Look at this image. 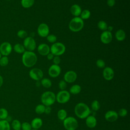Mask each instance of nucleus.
<instances>
[{
    "label": "nucleus",
    "instance_id": "4",
    "mask_svg": "<svg viewBox=\"0 0 130 130\" xmlns=\"http://www.w3.org/2000/svg\"><path fill=\"white\" fill-rule=\"evenodd\" d=\"M83 26V20L79 17H75L71 20L69 24V29L73 32H78L81 30Z\"/></svg>",
    "mask_w": 130,
    "mask_h": 130
},
{
    "label": "nucleus",
    "instance_id": "48",
    "mask_svg": "<svg viewBox=\"0 0 130 130\" xmlns=\"http://www.w3.org/2000/svg\"><path fill=\"white\" fill-rule=\"evenodd\" d=\"M31 130H38V129H32Z\"/></svg>",
    "mask_w": 130,
    "mask_h": 130
},
{
    "label": "nucleus",
    "instance_id": "28",
    "mask_svg": "<svg viewBox=\"0 0 130 130\" xmlns=\"http://www.w3.org/2000/svg\"><path fill=\"white\" fill-rule=\"evenodd\" d=\"M57 117L60 120H63L67 117V112L64 109H60L57 112Z\"/></svg>",
    "mask_w": 130,
    "mask_h": 130
},
{
    "label": "nucleus",
    "instance_id": "8",
    "mask_svg": "<svg viewBox=\"0 0 130 130\" xmlns=\"http://www.w3.org/2000/svg\"><path fill=\"white\" fill-rule=\"evenodd\" d=\"M23 46L27 51H32L36 48V43L35 39L31 37H27L23 41Z\"/></svg>",
    "mask_w": 130,
    "mask_h": 130
},
{
    "label": "nucleus",
    "instance_id": "46",
    "mask_svg": "<svg viewBox=\"0 0 130 130\" xmlns=\"http://www.w3.org/2000/svg\"><path fill=\"white\" fill-rule=\"evenodd\" d=\"M113 27L112 26H108L107 30L111 32V31L113 30Z\"/></svg>",
    "mask_w": 130,
    "mask_h": 130
},
{
    "label": "nucleus",
    "instance_id": "37",
    "mask_svg": "<svg viewBox=\"0 0 130 130\" xmlns=\"http://www.w3.org/2000/svg\"><path fill=\"white\" fill-rule=\"evenodd\" d=\"M22 130H31L32 127L31 124L27 122H24L21 124V127Z\"/></svg>",
    "mask_w": 130,
    "mask_h": 130
},
{
    "label": "nucleus",
    "instance_id": "24",
    "mask_svg": "<svg viewBox=\"0 0 130 130\" xmlns=\"http://www.w3.org/2000/svg\"><path fill=\"white\" fill-rule=\"evenodd\" d=\"M81 91V87L78 84L72 85L70 89V92L73 94H77Z\"/></svg>",
    "mask_w": 130,
    "mask_h": 130
},
{
    "label": "nucleus",
    "instance_id": "50",
    "mask_svg": "<svg viewBox=\"0 0 130 130\" xmlns=\"http://www.w3.org/2000/svg\"><path fill=\"white\" fill-rule=\"evenodd\" d=\"M0 120H1V119H0Z\"/></svg>",
    "mask_w": 130,
    "mask_h": 130
},
{
    "label": "nucleus",
    "instance_id": "7",
    "mask_svg": "<svg viewBox=\"0 0 130 130\" xmlns=\"http://www.w3.org/2000/svg\"><path fill=\"white\" fill-rule=\"evenodd\" d=\"M70 99V93L66 90H60L56 95V100L58 103L65 104Z\"/></svg>",
    "mask_w": 130,
    "mask_h": 130
},
{
    "label": "nucleus",
    "instance_id": "12",
    "mask_svg": "<svg viewBox=\"0 0 130 130\" xmlns=\"http://www.w3.org/2000/svg\"><path fill=\"white\" fill-rule=\"evenodd\" d=\"M61 73V68L59 65L52 64L48 69L49 75L52 78H56L58 77Z\"/></svg>",
    "mask_w": 130,
    "mask_h": 130
},
{
    "label": "nucleus",
    "instance_id": "20",
    "mask_svg": "<svg viewBox=\"0 0 130 130\" xmlns=\"http://www.w3.org/2000/svg\"><path fill=\"white\" fill-rule=\"evenodd\" d=\"M70 11L73 15L75 16V17H78L80 15L82 10L81 7L78 5L74 4L71 6Z\"/></svg>",
    "mask_w": 130,
    "mask_h": 130
},
{
    "label": "nucleus",
    "instance_id": "29",
    "mask_svg": "<svg viewBox=\"0 0 130 130\" xmlns=\"http://www.w3.org/2000/svg\"><path fill=\"white\" fill-rule=\"evenodd\" d=\"M46 106L43 104H39L35 108V112L38 114H42L45 112Z\"/></svg>",
    "mask_w": 130,
    "mask_h": 130
},
{
    "label": "nucleus",
    "instance_id": "26",
    "mask_svg": "<svg viewBox=\"0 0 130 130\" xmlns=\"http://www.w3.org/2000/svg\"><path fill=\"white\" fill-rule=\"evenodd\" d=\"M41 83L42 86L45 88H49L52 85V82L50 79L48 78H42L41 81Z\"/></svg>",
    "mask_w": 130,
    "mask_h": 130
},
{
    "label": "nucleus",
    "instance_id": "43",
    "mask_svg": "<svg viewBox=\"0 0 130 130\" xmlns=\"http://www.w3.org/2000/svg\"><path fill=\"white\" fill-rule=\"evenodd\" d=\"M51 111V108H50V106H46L44 113H45L46 114H49L50 113Z\"/></svg>",
    "mask_w": 130,
    "mask_h": 130
},
{
    "label": "nucleus",
    "instance_id": "16",
    "mask_svg": "<svg viewBox=\"0 0 130 130\" xmlns=\"http://www.w3.org/2000/svg\"><path fill=\"white\" fill-rule=\"evenodd\" d=\"M105 118L108 121L112 122L117 120L118 118V115L116 111L113 110H110L106 113L105 115Z\"/></svg>",
    "mask_w": 130,
    "mask_h": 130
},
{
    "label": "nucleus",
    "instance_id": "6",
    "mask_svg": "<svg viewBox=\"0 0 130 130\" xmlns=\"http://www.w3.org/2000/svg\"><path fill=\"white\" fill-rule=\"evenodd\" d=\"M63 124L67 130H76L78 126L77 119L72 116L66 117L63 120Z\"/></svg>",
    "mask_w": 130,
    "mask_h": 130
},
{
    "label": "nucleus",
    "instance_id": "23",
    "mask_svg": "<svg viewBox=\"0 0 130 130\" xmlns=\"http://www.w3.org/2000/svg\"><path fill=\"white\" fill-rule=\"evenodd\" d=\"M13 49L15 52L19 54L23 53L25 51V49L23 45L19 43L16 44L14 46Z\"/></svg>",
    "mask_w": 130,
    "mask_h": 130
},
{
    "label": "nucleus",
    "instance_id": "38",
    "mask_svg": "<svg viewBox=\"0 0 130 130\" xmlns=\"http://www.w3.org/2000/svg\"><path fill=\"white\" fill-rule=\"evenodd\" d=\"M96 65L99 68H104L105 67V62L102 59H99L96 61Z\"/></svg>",
    "mask_w": 130,
    "mask_h": 130
},
{
    "label": "nucleus",
    "instance_id": "11",
    "mask_svg": "<svg viewBox=\"0 0 130 130\" xmlns=\"http://www.w3.org/2000/svg\"><path fill=\"white\" fill-rule=\"evenodd\" d=\"M37 32L39 36L41 37H46L49 33V28L47 24L44 23H41L38 27Z\"/></svg>",
    "mask_w": 130,
    "mask_h": 130
},
{
    "label": "nucleus",
    "instance_id": "42",
    "mask_svg": "<svg viewBox=\"0 0 130 130\" xmlns=\"http://www.w3.org/2000/svg\"><path fill=\"white\" fill-rule=\"evenodd\" d=\"M107 4L109 7H112L115 4V0H107Z\"/></svg>",
    "mask_w": 130,
    "mask_h": 130
},
{
    "label": "nucleus",
    "instance_id": "17",
    "mask_svg": "<svg viewBox=\"0 0 130 130\" xmlns=\"http://www.w3.org/2000/svg\"><path fill=\"white\" fill-rule=\"evenodd\" d=\"M38 53L42 56H47L50 52L49 46L45 43L40 44L37 48Z\"/></svg>",
    "mask_w": 130,
    "mask_h": 130
},
{
    "label": "nucleus",
    "instance_id": "45",
    "mask_svg": "<svg viewBox=\"0 0 130 130\" xmlns=\"http://www.w3.org/2000/svg\"><path fill=\"white\" fill-rule=\"evenodd\" d=\"M3 82H4L3 78V77L0 75V87L3 85Z\"/></svg>",
    "mask_w": 130,
    "mask_h": 130
},
{
    "label": "nucleus",
    "instance_id": "33",
    "mask_svg": "<svg viewBox=\"0 0 130 130\" xmlns=\"http://www.w3.org/2000/svg\"><path fill=\"white\" fill-rule=\"evenodd\" d=\"M9 63V59L8 56H3L0 58V66L2 67H5L8 65Z\"/></svg>",
    "mask_w": 130,
    "mask_h": 130
},
{
    "label": "nucleus",
    "instance_id": "41",
    "mask_svg": "<svg viewBox=\"0 0 130 130\" xmlns=\"http://www.w3.org/2000/svg\"><path fill=\"white\" fill-rule=\"evenodd\" d=\"M61 61V59L59 56H54L53 58V62L54 64L58 65Z\"/></svg>",
    "mask_w": 130,
    "mask_h": 130
},
{
    "label": "nucleus",
    "instance_id": "49",
    "mask_svg": "<svg viewBox=\"0 0 130 130\" xmlns=\"http://www.w3.org/2000/svg\"><path fill=\"white\" fill-rule=\"evenodd\" d=\"M7 1H11V0H7Z\"/></svg>",
    "mask_w": 130,
    "mask_h": 130
},
{
    "label": "nucleus",
    "instance_id": "44",
    "mask_svg": "<svg viewBox=\"0 0 130 130\" xmlns=\"http://www.w3.org/2000/svg\"><path fill=\"white\" fill-rule=\"evenodd\" d=\"M54 56V55H53L51 53H49V54H48L47 55V59H48V60H49L53 59V58Z\"/></svg>",
    "mask_w": 130,
    "mask_h": 130
},
{
    "label": "nucleus",
    "instance_id": "25",
    "mask_svg": "<svg viewBox=\"0 0 130 130\" xmlns=\"http://www.w3.org/2000/svg\"><path fill=\"white\" fill-rule=\"evenodd\" d=\"M35 3V0H21V6L24 8H29L31 7Z\"/></svg>",
    "mask_w": 130,
    "mask_h": 130
},
{
    "label": "nucleus",
    "instance_id": "40",
    "mask_svg": "<svg viewBox=\"0 0 130 130\" xmlns=\"http://www.w3.org/2000/svg\"><path fill=\"white\" fill-rule=\"evenodd\" d=\"M127 110L124 108H122L119 110L118 115H119L121 117H124L127 115Z\"/></svg>",
    "mask_w": 130,
    "mask_h": 130
},
{
    "label": "nucleus",
    "instance_id": "36",
    "mask_svg": "<svg viewBox=\"0 0 130 130\" xmlns=\"http://www.w3.org/2000/svg\"><path fill=\"white\" fill-rule=\"evenodd\" d=\"M46 37H47V40L51 43H54L56 42L57 40L56 36L53 34L48 35Z\"/></svg>",
    "mask_w": 130,
    "mask_h": 130
},
{
    "label": "nucleus",
    "instance_id": "30",
    "mask_svg": "<svg viewBox=\"0 0 130 130\" xmlns=\"http://www.w3.org/2000/svg\"><path fill=\"white\" fill-rule=\"evenodd\" d=\"M91 13L88 10H84L81 11V13L80 14V18L82 19H88L90 16Z\"/></svg>",
    "mask_w": 130,
    "mask_h": 130
},
{
    "label": "nucleus",
    "instance_id": "1",
    "mask_svg": "<svg viewBox=\"0 0 130 130\" xmlns=\"http://www.w3.org/2000/svg\"><path fill=\"white\" fill-rule=\"evenodd\" d=\"M37 61V56L33 51H25L22 56V62L27 68H30L36 64Z\"/></svg>",
    "mask_w": 130,
    "mask_h": 130
},
{
    "label": "nucleus",
    "instance_id": "39",
    "mask_svg": "<svg viewBox=\"0 0 130 130\" xmlns=\"http://www.w3.org/2000/svg\"><path fill=\"white\" fill-rule=\"evenodd\" d=\"M58 86L61 90H64L67 87V82L63 80H60L58 83Z\"/></svg>",
    "mask_w": 130,
    "mask_h": 130
},
{
    "label": "nucleus",
    "instance_id": "35",
    "mask_svg": "<svg viewBox=\"0 0 130 130\" xmlns=\"http://www.w3.org/2000/svg\"><path fill=\"white\" fill-rule=\"evenodd\" d=\"M17 35L19 38L21 39H25V38L27 37V33L25 30L23 29H21L17 32Z\"/></svg>",
    "mask_w": 130,
    "mask_h": 130
},
{
    "label": "nucleus",
    "instance_id": "31",
    "mask_svg": "<svg viewBox=\"0 0 130 130\" xmlns=\"http://www.w3.org/2000/svg\"><path fill=\"white\" fill-rule=\"evenodd\" d=\"M8 116V112L5 108H0V119L5 120L6 119Z\"/></svg>",
    "mask_w": 130,
    "mask_h": 130
},
{
    "label": "nucleus",
    "instance_id": "27",
    "mask_svg": "<svg viewBox=\"0 0 130 130\" xmlns=\"http://www.w3.org/2000/svg\"><path fill=\"white\" fill-rule=\"evenodd\" d=\"M11 126L14 130H20L21 123L19 120L17 119H14L12 122Z\"/></svg>",
    "mask_w": 130,
    "mask_h": 130
},
{
    "label": "nucleus",
    "instance_id": "13",
    "mask_svg": "<svg viewBox=\"0 0 130 130\" xmlns=\"http://www.w3.org/2000/svg\"><path fill=\"white\" fill-rule=\"evenodd\" d=\"M77 78V73L74 71H67L63 76V80L67 83H73Z\"/></svg>",
    "mask_w": 130,
    "mask_h": 130
},
{
    "label": "nucleus",
    "instance_id": "47",
    "mask_svg": "<svg viewBox=\"0 0 130 130\" xmlns=\"http://www.w3.org/2000/svg\"><path fill=\"white\" fill-rule=\"evenodd\" d=\"M2 54H1V52H0V58H1V57H2Z\"/></svg>",
    "mask_w": 130,
    "mask_h": 130
},
{
    "label": "nucleus",
    "instance_id": "15",
    "mask_svg": "<svg viewBox=\"0 0 130 130\" xmlns=\"http://www.w3.org/2000/svg\"><path fill=\"white\" fill-rule=\"evenodd\" d=\"M104 78L107 81L111 80L114 76V72L113 70L109 67H105L103 72Z\"/></svg>",
    "mask_w": 130,
    "mask_h": 130
},
{
    "label": "nucleus",
    "instance_id": "14",
    "mask_svg": "<svg viewBox=\"0 0 130 130\" xmlns=\"http://www.w3.org/2000/svg\"><path fill=\"white\" fill-rule=\"evenodd\" d=\"M101 41L104 44H108L112 40V35L111 32L108 30L104 31L100 36Z\"/></svg>",
    "mask_w": 130,
    "mask_h": 130
},
{
    "label": "nucleus",
    "instance_id": "19",
    "mask_svg": "<svg viewBox=\"0 0 130 130\" xmlns=\"http://www.w3.org/2000/svg\"><path fill=\"white\" fill-rule=\"evenodd\" d=\"M30 124L33 129H38L42 126L43 121L40 118L36 117L32 120Z\"/></svg>",
    "mask_w": 130,
    "mask_h": 130
},
{
    "label": "nucleus",
    "instance_id": "21",
    "mask_svg": "<svg viewBox=\"0 0 130 130\" xmlns=\"http://www.w3.org/2000/svg\"><path fill=\"white\" fill-rule=\"evenodd\" d=\"M126 34L125 31L121 29H119L115 32V38L118 41H122L125 39Z\"/></svg>",
    "mask_w": 130,
    "mask_h": 130
},
{
    "label": "nucleus",
    "instance_id": "32",
    "mask_svg": "<svg viewBox=\"0 0 130 130\" xmlns=\"http://www.w3.org/2000/svg\"><path fill=\"white\" fill-rule=\"evenodd\" d=\"M98 27L100 30L105 31V30H107V29L108 25L105 21L101 20V21H99L98 23Z\"/></svg>",
    "mask_w": 130,
    "mask_h": 130
},
{
    "label": "nucleus",
    "instance_id": "9",
    "mask_svg": "<svg viewBox=\"0 0 130 130\" xmlns=\"http://www.w3.org/2000/svg\"><path fill=\"white\" fill-rule=\"evenodd\" d=\"M12 47L8 42H4L0 45V52L3 56H8L12 52Z\"/></svg>",
    "mask_w": 130,
    "mask_h": 130
},
{
    "label": "nucleus",
    "instance_id": "2",
    "mask_svg": "<svg viewBox=\"0 0 130 130\" xmlns=\"http://www.w3.org/2000/svg\"><path fill=\"white\" fill-rule=\"evenodd\" d=\"M74 112L76 115L80 119H85L91 112L89 107L84 103H79L75 107Z\"/></svg>",
    "mask_w": 130,
    "mask_h": 130
},
{
    "label": "nucleus",
    "instance_id": "3",
    "mask_svg": "<svg viewBox=\"0 0 130 130\" xmlns=\"http://www.w3.org/2000/svg\"><path fill=\"white\" fill-rule=\"evenodd\" d=\"M41 100L42 104L45 106H50L53 105L56 101V95L54 92L47 91L42 93Z\"/></svg>",
    "mask_w": 130,
    "mask_h": 130
},
{
    "label": "nucleus",
    "instance_id": "22",
    "mask_svg": "<svg viewBox=\"0 0 130 130\" xmlns=\"http://www.w3.org/2000/svg\"><path fill=\"white\" fill-rule=\"evenodd\" d=\"M9 122L7 120H0V130H10Z\"/></svg>",
    "mask_w": 130,
    "mask_h": 130
},
{
    "label": "nucleus",
    "instance_id": "34",
    "mask_svg": "<svg viewBox=\"0 0 130 130\" xmlns=\"http://www.w3.org/2000/svg\"><path fill=\"white\" fill-rule=\"evenodd\" d=\"M91 107L93 111H97L99 110V109L100 108V104L99 102H98V101L94 100L93 101H92V102L91 103Z\"/></svg>",
    "mask_w": 130,
    "mask_h": 130
},
{
    "label": "nucleus",
    "instance_id": "5",
    "mask_svg": "<svg viewBox=\"0 0 130 130\" xmlns=\"http://www.w3.org/2000/svg\"><path fill=\"white\" fill-rule=\"evenodd\" d=\"M50 50L51 53L54 56H60L65 52L66 47L61 43L55 42L51 45Z\"/></svg>",
    "mask_w": 130,
    "mask_h": 130
},
{
    "label": "nucleus",
    "instance_id": "18",
    "mask_svg": "<svg viewBox=\"0 0 130 130\" xmlns=\"http://www.w3.org/2000/svg\"><path fill=\"white\" fill-rule=\"evenodd\" d=\"M86 124L89 128H94L97 124V120L95 117L92 115H89L86 118Z\"/></svg>",
    "mask_w": 130,
    "mask_h": 130
},
{
    "label": "nucleus",
    "instance_id": "10",
    "mask_svg": "<svg viewBox=\"0 0 130 130\" xmlns=\"http://www.w3.org/2000/svg\"><path fill=\"white\" fill-rule=\"evenodd\" d=\"M29 75L30 77L35 80L40 81L43 78V73L42 71L38 68H33L30 70L29 72Z\"/></svg>",
    "mask_w": 130,
    "mask_h": 130
}]
</instances>
